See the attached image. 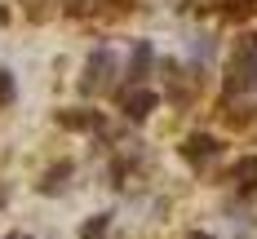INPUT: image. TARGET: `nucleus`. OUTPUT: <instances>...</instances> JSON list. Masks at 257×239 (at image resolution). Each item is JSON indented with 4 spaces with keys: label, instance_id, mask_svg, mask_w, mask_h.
Here are the masks:
<instances>
[{
    "label": "nucleus",
    "instance_id": "423d86ee",
    "mask_svg": "<svg viewBox=\"0 0 257 239\" xmlns=\"http://www.w3.org/2000/svg\"><path fill=\"white\" fill-rule=\"evenodd\" d=\"M147 67H151V45H138L133 49V67H128V80H142Z\"/></svg>",
    "mask_w": 257,
    "mask_h": 239
},
{
    "label": "nucleus",
    "instance_id": "9b49d317",
    "mask_svg": "<svg viewBox=\"0 0 257 239\" xmlns=\"http://www.w3.org/2000/svg\"><path fill=\"white\" fill-rule=\"evenodd\" d=\"M14 239H23V235H14Z\"/></svg>",
    "mask_w": 257,
    "mask_h": 239
},
{
    "label": "nucleus",
    "instance_id": "6e6552de",
    "mask_svg": "<svg viewBox=\"0 0 257 239\" xmlns=\"http://www.w3.org/2000/svg\"><path fill=\"white\" fill-rule=\"evenodd\" d=\"M102 235H106V217H93V221L80 230V239H102Z\"/></svg>",
    "mask_w": 257,
    "mask_h": 239
},
{
    "label": "nucleus",
    "instance_id": "39448f33",
    "mask_svg": "<svg viewBox=\"0 0 257 239\" xmlns=\"http://www.w3.org/2000/svg\"><path fill=\"white\" fill-rule=\"evenodd\" d=\"M235 182L244 186V190H257V155H248V159H239L235 164V173H231Z\"/></svg>",
    "mask_w": 257,
    "mask_h": 239
},
{
    "label": "nucleus",
    "instance_id": "7ed1b4c3",
    "mask_svg": "<svg viewBox=\"0 0 257 239\" xmlns=\"http://www.w3.org/2000/svg\"><path fill=\"white\" fill-rule=\"evenodd\" d=\"M124 111H128V120H147L155 111V93L151 89H133V93H124Z\"/></svg>",
    "mask_w": 257,
    "mask_h": 239
},
{
    "label": "nucleus",
    "instance_id": "20e7f679",
    "mask_svg": "<svg viewBox=\"0 0 257 239\" xmlns=\"http://www.w3.org/2000/svg\"><path fill=\"white\" fill-rule=\"evenodd\" d=\"M182 155L191 159V164H204V159H213V155H217V142H213V137H186Z\"/></svg>",
    "mask_w": 257,
    "mask_h": 239
},
{
    "label": "nucleus",
    "instance_id": "9d476101",
    "mask_svg": "<svg viewBox=\"0 0 257 239\" xmlns=\"http://www.w3.org/2000/svg\"><path fill=\"white\" fill-rule=\"evenodd\" d=\"M191 239H208V235H191Z\"/></svg>",
    "mask_w": 257,
    "mask_h": 239
},
{
    "label": "nucleus",
    "instance_id": "f257e3e1",
    "mask_svg": "<svg viewBox=\"0 0 257 239\" xmlns=\"http://www.w3.org/2000/svg\"><path fill=\"white\" fill-rule=\"evenodd\" d=\"M226 89L231 93H253L257 89V36H239L226 62Z\"/></svg>",
    "mask_w": 257,
    "mask_h": 239
},
{
    "label": "nucleus",
    "instance_id": "0eeeda50",
    "mask_svg": "<svg viewBox=\"0 0 257 239\" xmlns=\"http://www.w3.org/2000/svg\"><path fill=\"white\" fill-rule=\"evenodd\" d=\"M67 173H71V168H67V164H58V168H53L49 177H45V182H40V190H58V186H62V177H67Z\"/></svg>",
    "mask_w": 257,
    "mask_h": 239
},
{
    "label": "nucleus",
    "instance_id": "1a4fd4ad",
    "mask_svg": "<svg viewBox=\"0 0 257 239\" xmlns=\"http://www.w3.org/2000/svg\"><path fill=\"white\" fill-rule=\"evenodd\" d=\"M9 102H14V76L0 71V106H9Z\"/></svg>",
    "mask_w": 257,
    "mask_h": 239
},
{
    "label": "nucleus",
    "instance_id": "f03ea898",
    "mask_svg": "<svg viewBox=\"0 0 257 239\" xmlns=\"http://www.w3.org/2000/svg\"><path fill=\"white\" fill-rule=\"evenodd\" d=\"M111 71H115V58H111L106 49H98L93 58H89V67H84L80 89H84V93H102V89H111Z\"/></svg>",
    "mask_w": 257,
    "mask_h": 239
}]
</instances>
